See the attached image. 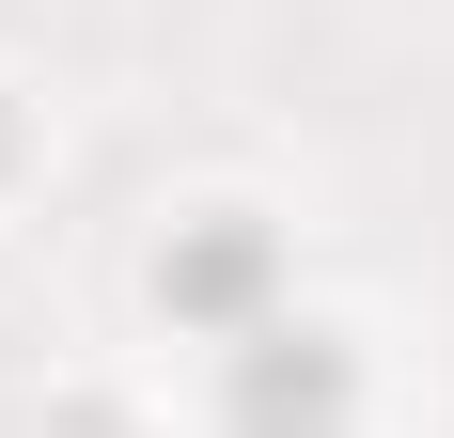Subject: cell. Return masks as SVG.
I'll use <instances>...</instances> for the list:
<instances>
[{"mask_svg": "<svg viewBox=\"0 0 454 438\" xmlns=\"http://www.w3.org/2000/svg\"><path fill=\"white\" fill-rule=\"evenodd\" d=\"M32 173H47V110H32V79L0 63V204H16Z\"/></svg>", "mask_w": 454, "mask_h": 438, "instance_id": "1", "label": "cell"}]
</instances>
